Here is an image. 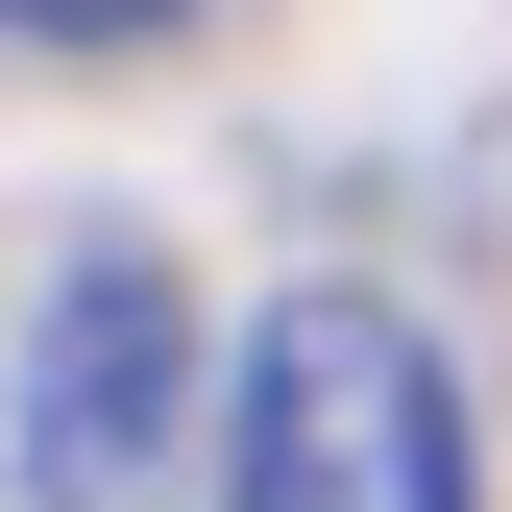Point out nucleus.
Listing matches in <instances>:
<instances>
[{"label":"nucleus","instance_id":"3","mask_svg":"<svg viewBox=\"0 0 512 512\" xmlns=\"http://www.w3.org/2000/svg\"><path fill=\"white\" fill-rule=\"evenodd\" d=\"M25 49H147V25H196V0H0Z\"/></svg>","mask_w":512,"mask_h":512},{"label":"nucleus","instance_id":"1","mask_svg":"<svg viewBox=\"0 0 512 512\" xmlns=\"http://www.w3.org/2000/svg\"><path fill=\"white\" fill-rule=\"evenodd\" d=\"M220 512H488L439 317L415 293H269L220 366Z\"/></svg>","mask_w":512,"mask_h":512},{"label":"nucleus","instance_id":"2","mask_svg":"<svg viewBox=\"0 0 512 512\" xmlns=\"http://www.w3.org/2000/svg\"><path fill=\"white\" fill-rule=\"evenodd\" d=\"M196 439V293L147 244H74L25 317V512H147Z\"/></svg>","mask_w":512,"mask_h":512}]
</instances>
